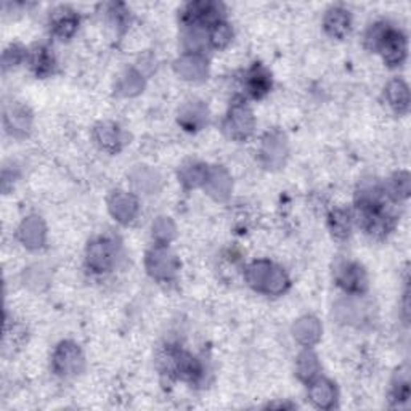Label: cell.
<instances>
[{"label":"cell","instance_id":"cell-14","mask_svg":"<svg viewBox=\"0 0 411 411\" xmlns=\"http://www.w3.org/2000/svg\"><path fill=\"white\" fill-rule=\"evenodd\" d=\"M102 143L105 148H109V146H116L117 142H119V138H117V131L114 127H111V129H107V126H105L103 129V133H102Z\"/></svg>","mask_w":411,"mask_h":411},{"label":"cell","instance_id":"cell-4","mask_svg":"<svg viewBox=\"0 0 411 411\" xmlns=\"http://www.w3.org/2000/svg\"><path fill=\"white\" fill-rule=\"evenodd\" d=\"M79 25L78 15L73 10L66 7H61L54 11L52 15V28H54V34L60 39H69L76 32Z\"/></svg>","mask_w":411,"mask_h":411},{"label":"cell","instance_id":"cell-10","mask_svg":"<svg viewBox=\"0 0 411 411\" xmlns=\"http://www.w3.org/2000/svg\"><path fill=\"white\" fill-rule=\"evenodd\" d=\"M310 397H312V402L320 408H328L331 407L334 402V397H336V392H334V387L328 381H318L312 386L310 389Z\"/></svg>","mask_w":411,"mask_h":411},{"label":"cell","instance_id":"cell-11","mask_svg":"<svg viewBox=\"0 0 411 411\" xmlns=\"http://www.w3.org/2000/svg\"><path fill=\"white\" fill-rule=\"evenodd\" d=\"M32 69L36 71L37 76H47L54 71V55L50 54L49 49L45 47H39V49L34 52L31 58Z\"/></svg>","mask_w":411,"mask_h":411},{"label":"cell","instance_id":"cell-7","mask_svg":"<svg viewBox=\"0 0 411 411\" xmlns=\"http://www.w3.org/2000/svg\"><path fill=\"white\" fill-rule=\"evenodd\" d=\"M387 102H389L391 108L398 114H403L408 111V103H410V95H408V87L403 81L395 79L392 81L389 85H387L386 90Z\"/></svg>","mask_w":411,"mask_h":411},{"label":"cell","instance_id":"cell-8","mask_svg":"<svg viewBox=\"0 0 411 411\" xmlns=\"http://www.w3.org/2000/svg\"><path fill=\"white\" fill-rule=\"evenodd\" d=\"M246 87H248L251 97L262 98L270 90V87H272V79H270V74L261 66V64H256V66L248 73Z\"/></svg>","mask_w":411,"mask_h":411},{"label":"cell","instance_id":"cell-5","mask_svg":"<svg viewBox=\"0 0 411 411\" xmlns=\"http://www.w3.org/2000/svg\"><path fill=\"white\" fill-rule=\"evenodd\" d=\"M251 111L244 105H234L232 108L230 117H228V129L232 135L237 138H246L252 131V117Z\"/></svg>","mask_w":411,"mask_h":411},{"label":"cell","instance_id":"cell-1","mask_svg":"<svg viewBox=\"0 0 411 411\" xmlns=\"http://www.w3.org/2000/svg\"><path fill=\"white\" fill-rule=\"evenodd\" d=\"M367 45L373 52H381L387 66H402L407 58V37L387 25H374L367 34Z\"/></svg>","mask_w":411,"mask_h":411},{"label":"cell","instance_id":"cell-2","mask_svg":"<svg viewBox=\"0 0 411 411\" xmlns=\"http://www.w3.org/2000/svg\"><path fill=\"white\" fill-rule=\"evenodd\" d=\"M336 281L347 292H363L367 290V273L358 263L344 262L336 270Z\"/></svg>","mask_w":411,"mask_h":411},{"label":"cell","instance_id":"cell-6","mask_svg":"<svg viewBox=\"0 0 411 411\" xmlns=\"http://www.w3.org/2000/svg\"><path fill=\"white\" fill-rule=\"evenodd\" d=\"M325 29L330 36L342 39L350 31V15L344 8H331L325 18Z\"/></svg>","mask_w":411,"mask_h":411},{"label":"cell","instance_id":"cell-13","mask_svg":"<svg viewBox=\"0 0 411 411\" xmlns=\"http://www.w3.org/2000/svg\"><path fill=\"white\" fill-rule=\"evenodd\" d=\"M330 227L334 237L345 238L350 232V217L344 210H336L330 217Z\"/></svg>","mask_w":411,"mask_h":411},{"label":"cell","instance_id":"cell-3","mask_svg":"<svg viewBox=\"0 0 411 411\" xmlns=\"http://www.w3.org/2000/svg\"><path fill=\"white\" fill-rule=\"evenodd\" d=\"M114 262V248L108 239H98L89 248V266L95 272H105Z\"/></svg>","mask_w":411,"mask_h":411},{"label":"cell","instance_id":"cell-9","mask_svg":"<svg viewBox=\"0 0 411 411\" xmlns=\"http://www.w3.org/2000/svg\"><path fill=\"white\" fill-rule=\"evenodd\" d=\"M81 362L79 349L73 344H61L60 349L55 354V367L61 374H68L78 368V363Z\"/></svg>","mask_w":411,"mask_h":411},{"label":"cell","instance_id":"cell-12","mask_svg":"<svg viewBox=\"0 0 411 411\" xmlns=\"http://www.w3.org/2000/svg\"><path fill=\"white\" fill-rule=\"evenodd\" d=\"M208 31H209V42L213 44V47H215V49H224V47L230 42L232 29L228 28L227 23H224L222 20L210 26Z\"/></svg>","mask_w":411,"mask_h":411}]
</instances>
